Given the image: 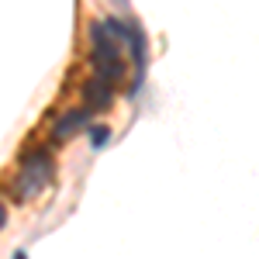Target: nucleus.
<instances>
[{
  "mask_svg": "<svg viewBox=\"0 0 259 259\" xmlns=\"http://www.w3.org/2000/svg\"><path fill=\"white\" fill-rule=\"evenodd\" d=\"M107 139H111V128H104V124L90 128V142H94V149H100V145H104Z\"/></svg>",
  "mask_w": 259,
  "mask_h": 259,
  "instance_id": "nucleus-5",
  "label": "nucleus"
},
{
  "mask_svg": "<svg viewBox=\"0 0 259 259\" xmlns=\"http://www.w3.org/2000/svg\"><path fill=\"white\" fill-rule=\"evenodd\" d=\"M114 83L104 80V76H97V80L87 83V90H83V97H87V104H90V111H100V107H111V100H114V90H111Z\"/></svg>",
  "mask_w": 259,
  "mask_h": 259,
  "instance_id": "nucleus-3",
  "label": "nucleus"
},
{
  "mask_svg": "<svg viewBox=\"0 0 259 259\" xmlns=\"http://www.w3.org/2000/svg\"><path fill=\"white\" fill-rule=\"evenodd\" d=\"M4 225H7V207L0 204V228H4Z\"/></svg>",
  "mask_w": 259,
  "mask_h": 259,
  "instance_id": "nucleus-6",
  "label": "nucleus"
},
{
  "mask_svg": "<svg viewBox=\"0 0 259 259\" xmlns=\"http://www.w3.org/2000/svg\"><path fill=\"white\" fill-rule=\"evenodd\" d=\"M49 180H52V159H49V152H35V156L24 159V166L18 173V194L24 200L38 197L49 187Z\"/></svg>",
  "mask_w": 259,
  "mask_h": 259,
  "instance_id": "nucleus-2",
  "label": "nucleus"
},
{
  "mask_svg": "<svg viewBox=\"0 0 259 259\" xmlns=\"http://www.w3.org/2000/svg\"><path fill=\"white\" fill-rule=\"evenodd\" d=\"M87 121H90V111H69L66 118H59L56 124H52V139H56V142H59V139H73Z\"/></svg>",
  "mask_w": 259,
  "mask_h": 259,
  "instance_id": "nucleus-4",
  "label": "nucleus"
},
{
  "mask_svg": "<svg viewBox=\"0 0 259 259\" xmlns=\"http://www.w3.org/2000/svg\"><path fill=\"white\" fill-rule=\"evenodd\" d=\"M90 41H94V69H97V76L118 83L121 73H124L121 41L111 35V28H107L104 21H94V24H90Z\"/></svg>",
  "mask_w": 259,
  "mask_h": 259,
  "instance_id": "nucleus-1",
  "label": "nucleus"
}]
</instances>
